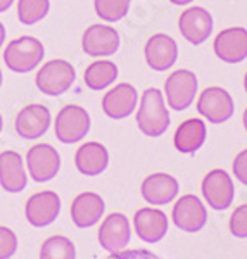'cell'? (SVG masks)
<instances>
[{"mask_svg":"<svg viewBox=\"0 0 247 259\" xmlns=\"http://www.w3.org/2000/svg\"><path fill=\"white\" fill-rule=\"evenodd\" d=\"M135 121L140 132L150 139H157L168 132L171 118L168 107H166L164 94L161 90L147 89L142 94Z\"/></svg>","mask_w":247,"mask_h":259,"instance_id":"cell-1","label":"cell"},{"mask_svg":"<svg viewBox=\"0 0 247 259\" xmlns=\"http://www.w3.org/2000/svg\"><path fill=\"white\" fill-rule=\"evenodd\" d=\"M76 81V69L64 59L45 62L35 78L36 89L47 97H61Z\"/></svg>","mask_w":247,"mask_h":259,"instance_id":"cell-2","label":"cell"},{"mask_svg":"<svg viewBox=\"0 0 247 259\" xmlns=\"http://www.w3.org/2000/svg\"><path fill=\"white\" fill-rule=\"evenodd\" d=\"M45 47L35 36H21L12 40L4 50V62L14 73H30L44 61Z\"/></svg>","mask_w":247,"mask_h":259,"instance_id":"cell-3","label":"cell"},{"mask_svg":"<svg viewBox=\"0 0 247 259\" xmlns=\"http://www.w3.org/2000/svg\"><path fill=\"white\" fill-rule=\"evenodd\" d=\"M90 114L76 104H68L57 112L54 130L57 140L62 144H76L90 132Z\"/></svg>","mask_w":247,"mask_h":259,"instance_id":"cell-4","label":"cell"},{"mask_svg":"<svg viewBox=\"0 0 247 259\" xmlns=\"http://www.w3.org/2000/svg\"><path fill=\"white\" fill-rule=\"evenodd\" d=\"M197 76L188 69H177L164 81V100L170 109L185 111L192 106L197 95Z\"/></svg>","mask_w":247,"mask_h":259,"instance_id":"cell-5","label":"cell"},{"mask_svg":"<svg viewBox=\"0 0 247 259\" xmlns=\"http://www.w3.org/2000/svg\"><path fill=\"white\" fill-rule=\"evenodd\" d=\"M202 197L208 206L215 211H225L233 204L235 199V185L232 177L225 169H213L204 177L200 185Z\"/></svg>","mask_w":247,"mask_h":259,"instance_id":"cell-6","label":"cell"},{"mask_svg":"<svg viewBox=\"0 0 247 259\" xmlns=\"http://www.w3.org/2000/svg\"><path fill=\"white\" fill-rule=\"evenodd\" d=\"M197 111L211 124H223L232 119L235 112L232 95L221 87H209L199 95Z\"/></svg>","mask_w":247,"mask_h":259,"instance_id":"cell-7","label":"cell"},{"mask_svg":"<svg viewBox=\"0 0 247 259\" xmlns=\"http://www.w3.org/2000/svg\"><path fill=\"white\" fill-rule=\"evenodd\" d=\"M26 168L33 182H50L61 169V154L49 144H36L26 154Z\"/></svg>","mask_w":247,"mask_h":259,"instance_id":"cell-8","label":"cell"},{"mask_svg":"<svg viewBox=\"0 0 247 259\" xmlns=\"http://www.w3.org/2000/svg\"><path fill=\"white\" fill-rule=\"evenodd\" d=\"M171 220L175 227L185 233H197L208 223V211L202 200L192 194L182 195L173 206Z\"/></svg>","mask_w":247,"mask_h":259,"instance_id":"cell-9","label":"cell"},{"mask_svg":"<svg viewBox=\"0 0 247 259\" xmlns=\"http://www.w3.org/2000/svg\"><path fill=\"white\" fill-rule=\"evenodd\" d=\"M97 239L100 247L107 250L109 256L121 252L127 249L132 239V230H130V221L121 212H112L102 221L97 233Z\"/></svg>","mask_w":247,"mask_h":259,"instance_id":"cell-10","label":"cell"},{"mask_svg":"<svg viewBox=\"0 0 247 259\" xmlns=\"http://www.w3.org/2000/svg\"><path fill=\"white\" fill-rule=\"evenodd\" d=\"M61 212V197L52 190L33 194L26 202L24 214L31 227L44 228L52 225Z\"/></svg>","mask_w":247,"mask_h":259,"instance_id":"cell-11","label":"cell"},{"mask_svg":"<svg viewBox=\"0 0 247 259\" xmlns=\"http://www.w3.org/2000/svg\"><path fill=\"white\" fill-rule=\"evenodd\" d=\"M121 45L119 33L112 26L92 24L85 30L81 38V49L90 57H109L118 52Z\"/></svg>","mask_w":247,"mask_h":259,"instance_id":"cell-12","label":"cell"},{"mask_svg":"<svg viewBox=\"0 0 247 259\" xmlns=\"http://www.w3.org/2000/svg\"><path fill=\"white\" fill-rule=\"evenodd\" d=\"M216 57L227 64H238L247 59V30L232 26L220 31L213 44Z\"/></svg>","mask_w":247,"mask_h":259,"instance_id":"cell-13","label":"cell"},{"mask_svg":"<svg viewBox=\"0 0 247 259\" xmlns=\"http://www.w3.org/2000/svg\"><path fill=\"white\" fill-rule=\"evenodd\" d=\"M52 116L50 111L42 104H30L23 107L16 116V133L24 140H36L49 132Z\"/></svg>","mask_w":247,"mask_h":259,"instance_id":"cell-14","label":"cell"},{"mask_svg":"<svg viewBox=\"0 0 247 259\" xmlns=\"http://www.w3.org/2000/svg\"><path fill=\"white\" fill-rule=\"evenodd\" d=\"M178 28L188 44L200 45L213 33V18L204 7H188L178 18Z\"/></svg>","mask_w":247,"mask_h":259,"instance_id":"cell-15","label":"cell"},{"mask_svg":"<svg viewBox=\"0 0 247 259\" xmlns=\"http://www.w3.org/2000/svg\"><path fill=\"white\" fill-rule=\"evenodd\" d=\"M144 56L150 69L168 71L178 59V45L171 36L164 33H156L145 44Z\"/></svg>","mask_w":247,"mask_h":259,"instance_id":"cell-16","label":"cell"},{"mask_svg":"<svg viewBox=\"0 0 247 259\" xmlns=\"http://www.w3.org/2000/svg\"><path fill=\"white\" fill-rule=\"evenodd\" d=\"M139 94L130 83H119L102 97V111L111 119H125L137 111Z\"/></svg>","mask_w":247,"mask_h":259,"instance_id":"cell-17","label":"cell"},{"mask_svg":"<svg viewBox=\"0 0 247 259\" xmlns=\"http://www.w3.org/2000/svg\"><path fill=\"white\" fill-rule=\"evenodd\" d=\"M168 216L156 207H142L133 216V228L140 240L156 244L168 233Z\"/></svg>","mask_w":247,"mask_h":259,"instance_id":"cell-18","label":"cell"},{"mask_svg":"<svg viewBox=\"0 0 247 259\" xmlns=\"http://www.w3.org/2000/svg\"><path fill=\"white\" fill-rule=\"evenodd\" d=\"M180 185L177 178L168 173H154L149 175L142 182L140 194L144 200L150 206H164L178 195Z\"/></svg>","mask_w":247,"mask_h":259,"instance_id":"cell-19","label":"cell"},{"mask_svg":"<svg viewBox=\"0 0 247 259\" xmlns=\"http://www.w3.org/2000/svg\"><path fill=\"white\" fill-rule=\"evenodd\" d=\"M106 202L95 192H81L71 202V220L78 228H92L102 220Z\"/></svg>","mask_w":247,"mask_h":259,"instance_id":"cell-20","label":"cell"},{"mask_svg":"<svg viewBox=\"0 0 247 259\" xmlns=\"http://www.w3.org/2000/svg\"><path fill=\"white\" fill-rule=\"evenodd\" d=\"M26 185L28 177L21 154L16 150H4L0 154V187L9 194H19Z\"/></svg>","mask_w":247,"mask_h":259,"instance_id":"cell-21","label":"cell"},{"mask_svg":"<svg viewBox=\"0 0 247 259\" xmlns=\"http://www.w3.org/2000/svg\"><path fill=\"white\" fill-rule=\"evenodd\" d=\"M74 164L85 177H99L109 166V152L99 142H87L74 154Z\"/></svg>","mask_w":247,"mask_h":259,"instance_id":"cell-22","label":"cell"},{"mask_svg":"<svg viewBox=\"0 0 247 259\" xmlns=\"http://www.w3.org/2000/svg\"><path fill=\"white\" fill-rule=\"evenodd\" d=\"M206 123L199 118H190L177 128L173 145L180 154H195L206 142Z\"/></svg>","mask_w":247,"mask_h":259,"instance_id":"cell-23","label":"cell"},{"mask_svg":"<svg viewBox=\"0 0 247 259\" xmlns=\"http://www.w3.org/2000/svg\"><path fill=\"white\" fill-rule=\"evenodd\" d=\"M119 71L118 66L111 61L100 59L92 62L89 68L85 69V74H83V80H85V85L89 87L90 90H104L107 89L109 85H112V81H116Z\"/></svg>","mask_w":247,"mask_h":259,"instance_id":"cell-24","label":"cell"},{"mask_svg":"<svg viewBox=\"0 0 247 259\" xmlns=\"http://www.w3.org/2000/svg\"><path fill=\"white\" fill-rule=\"evenodd\" d=\"M42 259H73L76 257V249L71 239L64 235H54L42 244Z\"/></svg>","mask_w":247,"mask_h":259,"instance_id":"cell-25","label":"cell"},{"mask_svg":"<svg viewBox=\"0 0 247 259\" xmlns=\"http://www.w3.org/2000/svg\"><path fill=\"white\" fill-rule=\"evenodd\" d=\"M49 0H19L18 2V19L24 26H33L40 23L49 14Z\"/></svg>","mask_w":247,"mask_h":259,"instance_id":"cell-26","label":"cell"},{"mask_svg":"<svg viewBox=\"0 0 247 259\" xmlns=\"http://www.w3.org/2000/svg\"><path fill=\"white\" fill-rule=\"evenodd\" d=\"M132 0H94L95 14L107 23H118L128 14Z\"/></svg>","mask_w":247,"mask_h":259,"instance_id":"cell-27","label":"cell"},{"mask_svg":"<svg viewBox=\"0 0 247 259\" xmlns=\"http://www.w3.org/2000/svg\"><path fill=\"white\" fill-rule=\"evenodd\" d=\"M228 230L237 239H247V204L233 209L228 220Z\"/></svg>","mask_w":247,"mask_h":259,"instance_id":"cell-28","label":"cell"},{"mask_svg":"<svg viewBox=\"0 0 247 259\" xmlns=\"http://www.w3.org/2000/svg\"><path fill=\"white\" fill-rule=\"evenodd\" d=\"M18 250V237L7 227H0V259L12 257Z\"/></svg>","mask_w":247,"mask_h":259,"instance_id":"cell-29","label":"cell"},{"mask_svg":"<svg viewBox=\"0 0 247 259\" xmlns=\"http://www.w3.org/2000/svg\"><path fill=\"white\" fill-rule=\"evenodd\" d=\"M232 168H233L235 178L242 183V185L247 187V149L240 150V152L237 154L235 159H233Z\"/></svg>","mask_w":247,"mask_h":259,"instance_id":"cell-30","label":"cell"},{"mask_svg":"<svg viewBox=\"0 0 247 259\" xmlns=\"http://www.w3.org/2000/svg\"><path fill=\"white\" fill-rule=\"evenodd\" d=\"M132 256H145V257H154L156 254L152 252H144V250H135V252H128V250H121V252L114 254L112 257H132Z\"/></svg>","mask_w":247,"mask_h":259,"instance_id":"cell-31","label":"cell"},{"mask_svg":"<svg viewBox=\"0 0 247 259\" xmlns=\"http://www.w3.org/2000/svg\"><path fill=\"white\" fill-rule=\"evenodd\" d=\"M14 4V0H0V14L11 9V6Z\"/></svg>","mask_w":247,"mask_h":259,"instance_id":"cell-32","label":"cell"},{"mask_svg":"<svg viewBox=\"0 0 247 259\" xmlns=\"http://www.w3.org/2000/svg\"><path fill=\"white\" fill-rule=\"evenodd\" d=\"M173 6H188V4H192L194 0H170Z\"/></svg>","mask_w":247,"mask_h":259,"instance_id":"cell-33","label":"cell"},{"mask_svg":"<svg viewBox=\"0 0 247 259\" xmlns=\"http://www.w3.org/2000/svg\"><path fill=\"white\" fill-rule=\"evenodd\" d=\"M4 40H6V28H4V24L0 23V47H2Z\"/></svg>","mask_w":247,"mask_h":259,"instance_id":"cell-34","label":"cell"},{"mask_svg":"<svg viewBox=\"0 0 247 259\" xmlns=\"http://www.w3.org/2000/svg\"><path fill=\"white\" fill-rule=\"evenodd\" d=\"M242 123H244V128H245V132H247V109L244 111V116H242Z\"/></svg>","mask_w":247,"mask_h":259,"instance_id":"cell-35","label":"cell"},{"mask_svg":"<svg viewBox=\"0 0 247 259\" xmlns=\"http://www.w3.org/2000/svg\"><path fill=\"white\" fill-rule=\"evenodd\" d=\"M2 128H4V119H2V114H0V133H2Z\"/></svg>","mask_w":247,"mask_h":259,"instance_id":"cell-36","label":"cell"},{"mask_svg":"<svg viewBox=\"0 0 247 259\" xmlns=\"http://www.w3.org/2000/svg\"><path fill=\"white\" fill-rule=\"evenodd\" d=\"M244 89L247 92V71H245V76H244Z\"/></svg>","mask_w":247,"mask_h":259,"instance_id":"cell-37","label":"cell"},{"mask_svg":"<svg viewBox=\"0 0 247 259\" xmlns=\"http://www.w3.org/2000/svg\"><path fill=\"white\" fill-rule=\"evenodd\" d=\"M2 81H4V76H2V69H0V89H2Z\"/></svg>","mask_w":247,"mask_h":259,"instance_id":"cell-38","label":"cell"}]
</instances>
